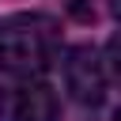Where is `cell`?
<instances>
[{
    "label": "cell",
    "mask_w": 121,
    "mask_h": 121,
    "mask_svg": "<svg viewBox=\"0 0 121 121\" xmlns=\"http://www.w3.org/2000/svg\"><path fill=\"white\" fill-rule=\"evenodd\" d=\"M60 30L49 15H11L0 23V68L15 76H38L53 64Z\"/></svg>",
    "instance_id": "6da1fadb"
},
{
    "label": "cell",
    "mask_w": 121,
    "mask_h": 121,
    "mask_svg": "<svg viewBox=\"0 0 121 121\" xmlns=\"http://www.w3.org/2000/svg\"><path fill=\"white\" fill-rule=\"evenodd\" d=\"M64 83L72 91L76 102H87V106H98L106 98V68L98 60V53L91 45H76L64 60Z\"/></svg>",
    "instance_id": "7a4b0ae2"
},
{
    "label": "cell",
    "mask_w": 121,
    "mask_h": 121,
    "mask_svg": "<svg viewBox=\"0 0 121 121\" xmlns=\"http://www.w3.org/2000/svg\"><path fill=\"white\" fill-rule=\"evenodd\" d=\"M4 121H57V95L49 83L26 79L23 87L11 91Z\"/></svg>",
    "instance_id": "3957f363"
}]
</instances>
